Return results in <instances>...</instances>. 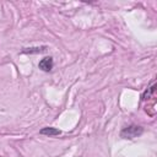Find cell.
<instances>
[{
    "label": "cell",
    "mask_w": 157,
    "mask_h": 157,
    "mask_svg": "<svg viewBox=\"0 0 157 157\" xmlns=\"http://www.w3.org/2000/svg\"><path fill=\"white\" fill-rule=\"evenodd\" d=\"M142 128L141 126H137V125H130L128 128H124L120 132V136L124 137V139H134V137H137L142 134Z\"/></svg>",
    "instance_id": "6da1fadb"
},
{
    "label": "cell",
    "mask_w": 157,
    "mask_h": 157,
    "mask_svg": "<svg viewBox=\"0 0 157 157\" xmlns=\"http://www.w3.org/2000/svg\"><path fill=\"white\" fill-rule=\"evenodd\" d=\"M39 69L43 70V71H50L53 69V59L50 56H47V58H43L40 61H39Z\"/></svg>",
    "instance_id": "7a4b0ae2"
},
{
    "label": "cell",
    "mask_w": 157,
    "mask_h": 157,
    "mask_svg": "<svg viewBox=\"0 0 157 157\" xmlns=\"http://www.w3.org/2000/svg\"><path fill=\"white\" fill-rule=\"evenodd\" d=\"M40 134L43 135H49V136H54V135H60L61 131L55 129V128H44L40 130Z\"/></svg>",
    "instance_id": "3957f363"
},
{
    "label": "cell",
    "mask_w": 157,
    "mask_h": 157,
    "mask_svg": "<svg viewBox=\"0 0 157 157\" xmlns=\"http://www.w3.org/2000/svg\"><path fill=\"white\" fill-rule=\"evenodd\" d=\"M155 90H156V85L153 83L150 88H147V90L145 91V93L142 94V99H144V101H146V99L152 98V97H153V94H155Z\"/></svg>",
    "instance_id": "277c9868"
},
{
    "label": "cell",
    "mask_w": 157,
    "mask_h": 157,
    "mask_svg": "<svg viewBox=\"0 0 157 157\" xmlns=\"http://www.w3.org/2000/svg\"><path fill=\"white\" fill-rule=\"evenodd\" d=\"M44 50V47L43 48H28V50H23V53H38V52H42Z\"/></svg>",
    "instance_id": "5b68a950"
}]
</instances>
